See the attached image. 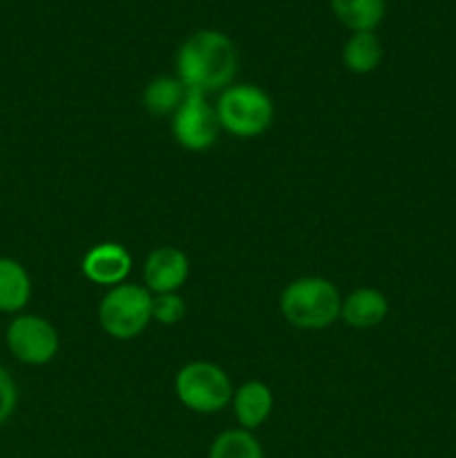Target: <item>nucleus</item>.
<instances>
[{
	"label": "nucleus",
	"mask_w": 456,
	"mask_h": 458,
	"mask_svg": "<svg viewBox=\"0 0 456 458\" xmlns=\"http://www.w3.org/2000/svg\"><path fill=\"white\" fill-rule=\"evenodd\" d=\"M237 47L224 31L199 30L188 36L177 52V79L186 89L219 92L231 88L237 74Z\"/></svg>",
	"instance_id": "1"
},
{
	"label": "nucleus",
	"mask_w": 456,
	"mask_h": 458,
	"mask_svg": "<svg viewBox=\"0 0 456 458\" xmlns=\"http://www.w3.org/2000/svg\"><path fill=\"white\" fill-rule=\"evenodd\" d=\"M280 309L298 329L317 331L338 320L342 300L335 284L325 277H300L282 291Z\"/></svg>",
	"instance_id": "2"
},
{
	"label": "nucleus",
	"mask_w": 456,
	"mask_h": 458,
	"mask_svg": "<svg viewBox=\"0 0 456 458\" xmlns=\"http://www.w3.org/2000/svg\"><path fill=\"white\" fill-rule=\"evenodd\" d=\"M219 128L235 137H258L273 123V101L258 85H231L217 101Z\"/></svg>",
	"instance_id": "3"
},
{
	"label": "nucleus",
	"mask_w": 456,
	"mask_h": 458,
	"mask_svg": "<svg viewBox=\"0 0 456 458\" xmlns=\"http://www.w3.org/2000/svg\"><path fill=\"white\" fill-rule=\"evenodd\" d=\"M182 405L197 414H217L232 401V385L226 371L213 362L197 360L182 367L174 378Z\"/></svg>",
	"instance_id": "4"
},
{
	"label": "nucleus",
	"mask_w": 456,
	"mask_h": 458,
	"mask_svg": "<svg viewBox=\"0 0 456 458\" xmlns=\"http://www.w3.org/2000/svg\"><path fill=\"white\" fill-rule=\"evenodd\" d=\"M152 293L137 284L112 286L98 307L103 331L116 340H132L150 325Z\"/></svg>",
	"instance_id": "5"
},
{
	"label": "nucleus",
	"mask_w": 456,
	"mask_h": 458,
	"mask_svg": "<svg viewBox=\"0 0 456 458\" xmlns=\"http://www.w3.org/2000/svg\"><path fill=\"white\" fill-rule=\"evenodd\" d=\"M173 134L186 150L204 152L215 146L219 134L217 110L208 103L204 92L188 89L186 98L173 114Z\"/></svg>",
	"instance_id": "6"
},
{
	"label": "nucleus",
	"mask_w": 456,
	"mask_h": 458,
	"mask_svg": "<svg viewBox=\"0 0 456 458\" xmlns=\"http://www.w3.org/2000/svg\"><path fill=\"white\" fill-rule=\"evenodd\" d=\"M4 340L12 356L31 367L47 365L58 352L56 329L40 316L13 318L9 322Z\"/></svg>",
	"instance_id": "7"
},
{
	"label": "nucleus",
	"mask_w": 456,
	"mask_h": 458,
	"mask_svg": "<svg viewBox=\"0 0 456 458\" xmlns=\"http://www.w3.org/2000/svg\"><path fill=\"white\" fill-rule=\"evenodd\" d=\"M190 276V264L183 250L174 246H161L152 250L143 267V282L152 295L177 293Z\"/></svg>",
	"instance_id": "8"
},
{
	"label": "nucleus",
	"mask_w": 456,
	"mask_h": 458,
	"mask_svg": "<svg viewBox=\"0 0 456 458\" xmlns=\"http://www.w3.org/2000/svg\"><path fill=\"white\" fill-rule=\"evenodd\" d=\"M130 271H132V258L128 249L116 242L97 244L83 258V273L94 284L119 286L123 284Z\"/></svg>",
	"instance_id": "9"
},
{
	"label": "nucleus",
	"mask_w": 456,
	"mask_h": 458,
	"mask_svg": "<svg viewBox=\"0 0 456 458\" xmlns=\"http://www.w3.org/2000/svg\"><path fill=\"white\" fill-rule=\"evenodd\" d=\"M232 410H235L237 423L241 429H255L262 423H266V419L273 411V394L259 380H250L244 383L235 394H232Z\"/></svg>",
	"instance_id": "10"
},
{
	"label": "nucleus",
	"mask_w": 456,
	"mask_h": 458,
	"mask_svg": "<svg viewBox=\"0 0 456 458\" xmlns=\"http://www.w3.org/2000/svg\"><path fill=\"white\" fill-rule=\"evenodd\" d=\"M389 302L380 291L376 289H358L342 302L340 316L349 327L356 329H369L378 327L387 318Z\"/></svg>",
	"instance_id": "11"
},
{
	"label": "nucleus",
	"mask_w": 456,
	"mask_h": 458,
	"mask_svg": "<svg viewBox=\"0 0 456 458\" xmlns=\"http://www.w3.org/2000/svg\"><path fill=\"white\" fill-rule=\"evenodd\" d=\"M31 298V277L21 262L0 258V313H18Z\"/></svg>",
	"instance_id": "12"
},
{
	"label": "nucleus",
	"mask_w": 456,
	"mask_h": 458,
	"mask_svg": "<svg viewBox=\"0 0 456 458\" xmlns=\"http://www.w3.org/2000/svg\"><path fill=\"white\" fill-rule=\"evenodd\" d=\"M334 16L351 31H376L387 12V0H329Z\"/></svg>",
	"instance_id": "13"
},
{
	"label": "nucleus",
	"mask_w": 456,
	"mask_h": 458,
	"mask_svg": "<svg viewBox=\"0 0 456 458\" xmlns=\"http://www.w3.org/2000/svg\"><path fill=\"white\" fill-rule=\"evenodd\" d=\"M383 43L376 31H351L342 49L344 67L353 74H371L383 61Z\"/></svg>",
	"instance_id": "14"
},
{
	"label": "nucleus",
	"mask_w": 456,
	"mask_h": 458,
	"mask_svg": "<svg viewBox=\"0 0 456 458\" xmlns=\"http://www.w3.org/2000/svg\"><path fill=\"white\" fill-rule=\"evenodd\" d=\"M186 85L177 76H156L143 89V106L150 114H174L186 98Z\"/></svg>",
	"instance_id": "15"
},
{
	"label": "nucleus",
	"mask_w": 456,
	"mask_h": 458,
	"mask_svg": "<svg viewBox=\"0 0 456 458\" xmlns=\"http://www.w3.org/2000/svg\"><path fill=\"white\" fill-rule=\"evenodd\" d=\"M208 458H264V450L249 429H226L213 441Z\"/></svg>",
	"instance_id": "16"
},
{
	"label": "nucleus",
	"mask_w": 456,
	"mask_h": 458,
	"mask_svg": "<svg viewBox=\"0 0 456 458\" xmlns=\"http://www.w3.org/2000/svg\"><path fill=\"white\" fill-rule=\"evenodd\" d=\"M186 316V302L177 293L152 295V320L159 325H177Z\"/></svg>",
	"instance_id": "17"
},
{
	"label": "nucleus",
	"mask_w": 456,
	"mask_h": 458,
	"mask_svg": "<svg viewBox=\"0 0 456 458\" xmlns=\"http://www.w3.org/2000/svg\"><path fill=\"white\" fill-rule=\"evenodd\" d=\"M18 403V389L13 383L12 374L0 365V425L7 423L12 419L13 410H16Z\"/></svg>",
	"instance_id": "18"
}]
</instances>
